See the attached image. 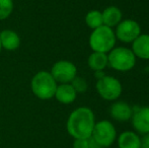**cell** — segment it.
Masks as SVG:
<instances>
[{
  "label": "cell",
  "mask_w": 149,
  "mask_h": 148,
  "mask_svg": "<svg viewBox=\"0 0 149 148\" xmlns=\"http://www.w3.org/2000/svg\"><path fill=\"white\" fill-rule=\"evenodd\" d=\"M116 39L124 44H132L141 35L140 24L134 19H125L116 26Z\"/></svg>",
  "instance_id": "cell-8"
},
{
  "label": "cell",
  "mask_w": 149,
  "mask_h": 148,
  "mask_svg": "<svg viewBox=\"0 0 149 148\" xmlns=\"http://www.w3.org/2000/svg\"><path fill=\"white\" fill-rule=\"evenodd\" d=\"M110 114L114 120L119 122H126L131 119L133 109L125 101H116L111 107Z\"/></svg>",
  "instance_id": "cell-11"
},
{
  "label": "cell",
  "mask_w": 149,
  "mask_h": 148,
  "mask_svg": "<svg viewBox=\"0 0 149 148\" xmlns=\"http://www.w3.org/2000/svg\"><path fill=\"white\" fill-rule=\"evenodd\" d=\"M141 147L149 148V133L144 135V137L141 139Z\"/></svg>",
  "instance_id": "cell-21"
},
{
  "label": "cell",
  "mask_w": 149,
  "mask_h": 148,
  "mask_svg": "<svg viewBox=\"0 0 149 148\" xmlns=\"http://www.w3.org/2000/svg\"><path fill=\"white\" fill-rule=\"evenodd\" d=\"M70 83L77 93L85 92V91L87 90V87H88L86 80H85L84 78H82V77H79V76L75 77V78L73 79Z\"/></svg>",
  "instance_id": "cell-19"
},
{
  "label": "cell",
  "mask_w": 149,
  "mask_h": 148,
  "mask_svg": "<svg viewBox=\"0 0 149 148\" xmlns=\"http://www.w3.org/2000/svg\"><path fill=\"white\" fill-rule=\"evenodd\" d=\"M136 56L131 49L117 47L109 52L108 65L112 69L120 72H127L135 67Z\"/></svg>",
  "instance_id": "cell-4"
},
{
  "label": "cell",
  "mask_w": 149,
  "mask_h": 148,
  "mask_svg": "<svg viewBox=\"0 0 149 148\" xmlns=\"http://www.w3.org/2000/svg\"><path fill=\"white\" fill-rule=\"evenodd\" d=\"M87 64L93 71H102L108 66V55L100 52H92L87 59Z\"/></svg>",
  "instance_id": "cell-16"
},
{
  "label": "cell",
  "mask_w": 149,
  "mask_h": 148,
  "mask_svg": "<svg viewBox=\"0 0 149 148\" xmlns=\"http://www.w3.org/2000/svg\"><path fill=\"white\" fill-rule=\"evenodd\" d=\"M0 42L2 49L6 51H15L20 46V38L12 30H3L0 32Z\"/></svg>",
  "instance_id": "cell-13"
},
{
  "label": "cell",
  "mask_w": 149,
  "mask_h": 148,
  "mask_svg": "<svg viewBox=\"0 0 149 148\" xmlns=\"http://www.w3.org/2000/svg\"><path fill=\"white\" fill-rule=\"evenodd\" d=\"M95 124V117L91 109L80 107L69 115L66 122V130L74 139H87L91 137Z\"/></svg>",
  "instance_id": "cell-1"
},
{
  "label": "cell",
  "mask_w": 149,
  "mask_h": 148,
  "mask_svg": "<svg viewBox=\"0 0 149 148\" xmlns=\"http://www.w3.org/2000/svg\"><path fill=\"white\" fill-rule=\"evenodd\" d=\"M77 92L71 83H60L57 85L54 97L63 105H70L76 99Z\"/></svg>",
  "instance_id": "cell-10"
},
{
  "label": "cell",
  "mask_w": 149,
  "mask_h": 148,
  "mask_svg": "<svg viewBox=\"0 0 149 148\" xmlns=\"http://www.w3.org/2000/svg\"><path fill=\"white\" fill-rule=\"evenodd\" d=\"M95 87L100 97L108 101L118 99L123 91V86L119 79L114 76H109V75H106L102 78L98 79Z\"/></svg>",
  "instance_id": "cell-5"
},
{
  "label": "cell",
  "mask_w": 149,
  "mask_h": 148,
  "mask_svg": "<svg viewBox=\"0 0 149 148\" xmlns=\"http://www.w3.org/2000/svg\"><path fill=\"white\" fill-rule=\"evenodd\" d=\"M116 41V35L113 28L102 24L100 28L92 30L88 43L92 52H100L107 54L115 48Z\"/></svg>",
  "instance_id": "cell-3"
},
{
  "label": "cell",
  "mask_w": 149,
  "mask_h": 148,
  "mask_svg": "<svg viewBox=\"0 0 149 148\" xmlns=\"http://www.w3.org/2000/svg\"><path fill=\"white\" fill-rule=\"evenodd\" d=\"M94 76H95V78L98 80V79H100L104 76H106V73L104 72V70H102V71H94Z\"/></svg>",
  "instance_id": "cell-23"
},
{
  "label": "cell",
  "mask_w": 149,
  "mask_h": 148,
  "mask_svg": "<svg viewBox=\"0 0 149 148\" xmlns=\"http://www.w3.org/2000/svg\"><path fill=\"white\" fill-rule=\"evenodd\" d=\"M2 51V46H1V42H0V53H1Z\"/></svg>",
  "instance_id": "cell-24"
},
{
  "label": "cell",
  "mask_w": 149,
  "mask_h": 148,
  "mask_svg": "<svg viewBox=\"0 0 149 148\" xmlns=\"http://www.w3.org/2000/svg\"><path fill=\"white\" fill-rule=\"evenodd\" d=\"M132 126L138 133L145 135L149 133V107L136 108L131 117Z\"/></svg>",
  "instance_id": "cell-9"
},
{
  "label": "cell",
  "mask_w": 149,
  "mask_h": 148,
  "mask_svg": "<svg viewBox=\"0 0 149 148\" xmlns=\"http://www.w3.org/2000/svg\"><path fill=\"white\" fill-rule=\"evenodd\" d=\"M50 73L58 84L70 83L77 76V67L70 61L60 60L53 64Z\"/></svg>",
  "instance_id": "cell-7"
},
{
  "label": "cell",
  "mask_w": 149,
  "mask_h": 148,
  "mask_svg": "<svg viewBox=\"0 0 149 148\" xmlns=\"http://www.w3.org/2000/svg\"><path fill=\"white\" fill-rule=\"evenodd\" d=\"M88 145H89V148H102L93 138H91V137L88 138Z\"/></svg>",
  "instance_id": "cell-22"
},
{
  "label": "cell",
  "mask_w": 149,
  "mask_h": 148,
  "mask_svg": "<svg viewBox=\"0 0 149 148\" xmlns=\"http://www.w3.org/2000/svg\"><path fill=\"white\" fill-rule=\"evenodd\" d=\"M13 0H0V20H4L13 11Z\"/></svg>",
  "instance_id": "cell-18"
},
{
  "label": "cell",
  "mask_w": 149,
  "mask_h": 148,
  "mask_svg": "<svg viewBox=\"0 0 149 148\" xmlns=\"http://www.w3.org/2000/svg\"><path fill=\"white\" fill-rule=\"evenodd\" d=\"M132 52L136 58L149 60V35L141 34L132 43Z\"/></svg>",
  "instance_id": "cell-12"
},
{
  "label": "cell",
  "mask_w": 149,
  "mask_h": 148,
  "mask_svg": "<svg viewBox=\"0 0 149 148\" xmlns=\"http://www.w3.org/2000/svg\"><path fill=\"white\" fill-rule=\"evenodd\" d=\"M141 148H145V147H141Z\"/></svg>",
  "instance_id": "cell-25"
},
{
  "label": "cell",
  "mask_w": 149,
  "mask_h": 148,
  "mask_svg": "<svg viewBox=\"0 0 149 148\" xmlns=\"http://www.w3.org/2000/svg\"><path fill=\"white\" fill-rule=\"evenodd\" d=\"M58 83L53 78L50 71L42 70L37 72L31 81L33 93L42 101H48L54 97Z\"/></svg>",
  "instance_id": "cell-2"
},
{
  "label": "cell",
  "mask_w": 149,
  "mask_h": 148,
  "mask_svg": "<svg viewBox=\"0 0 149 148\" xmlns=\"http://www.w3.org/2000/svg\"><path fill=\"white\" fill-rule=\"evenodd\" d=\"M117 140L119 148H141V138L133 131H124Z\"/></svg>",
  "instance_id": "cell-15"
},
{
  "label": "cell",
  "mask_w": 149,
  "mask_h": 148,
  "mask_svg": "<svg viewBox=\"0 0 149 148\" xmlns=\"http://www.w3.org/2000/svg\"><path fill=\"white\" fill-rule=\"evenodd\" d=\"M91 138H93L102 147H110L117 139V130L114 124L108 120L95 122L92 130Z\"/></svg>",
  "instance_id": "cell-6"
},
{
  "label": "cell",
  "mask_w": 149,
  "mask_h": 148,
  "mask_svg": "<svg viewBox=\"0 0 149 148\" xmlns=\"http://www.w3.org/2000/svg\"><path fill=\"white\" fill-rule=\"evenodd\" d=\"M85 24L91 30L100 28L104 24L102 22V14L100 10H90L85 15Z\"/></svg>",
  "instance_id": "cell-17"
},
{
  "label": "cell",
  "mask_w": 149,
  "mask_h": 148,
  "mask_svg": "<svg viewBox=\"0 0 149 148\" xmlns=\"http://www.w3.org/2000/svg\"><path fill=\"white\" fill-rule=\"evenodd\" d=\"M102 14L104 26L112 28L118 26L122 22V17H123V13H122L121 9L117 6H109L102 12Z\"/></svg>",
  "instance_id": "cell-14"
},
{
  "label": "cell",
  "mask_w": 149,
  "mask_h": 148,
  "mask_svg": "<svg viewBox=\"0 0 149 148\" xmlns=\"http://www.w3.org/2000/svg\"><path fill=\"white\" fill-rule=\"evenodd\" d=\"M73 148H89L88 138L87 139H74Z\"/></svg>",
  "instance_id": "cell-20"
},
{
  "label": "cell",
  "mask_w": 149,
  "mask_h": 148,
  "mask_svg": "<svg viewBox=\"0 0 149 148\" xmlns=\"http://www.w3.org/2000/svg\"><path fill=\"white\" fill-rule=\"evenodd\" d=\"M102 148H106V147H102Z\"/></svg>",
  "instance_id": "cell-26"
}]
</instances>
